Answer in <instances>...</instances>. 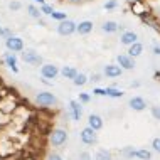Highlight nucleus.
<instances>
[{
	"instance_id": "24",
	"label": "nucleus",
	"mask_w": 160,
	"mask_h": 160,
	"mask_svg": "<svg viewBox=\"0 0 160 160\" xmlns=\"http://www.w3.org/2000/svg\"><path fill=\"white\" fill-rule=\"evenodd\" d=\"M94 160H113V153H111V150L99 148L98 152L94 153Z\"/></svg>"
},
{
	"instance_id": "25",
	"label": "nucleus",
	"mask_w": 160,
	"mask_h": 160,
	"mask_svg": "<svg viewBox=\"0 0 160 160\" xmlns=\"http://www.w3.org/2000/svg\"><path fill=\"white\" fill-rule=\"evenodd\" d=\"M118 5H120L118 0H106V2L103 3V8H105L106 12H113V10L118 8Z\"/></svg>"
},
{
	"instance_id": "35",
	"label": "nucleus",
	"mask_w": 160,
	"mask_h": 160,
	"mask_svg": "<svg viewBox=\"0 0 160 160\" xmlns=\"http://www.w3.org/2000/svg\"><path fill=\"white\" fill-rule=\"evenodd\" d=\"M89 81H91V83H99V81H103V74H99V72H93V74L89 76Z\"/></svg>"
},
{
	"instance_id": "16",
	"label": "nucleus",
	"mask_w": 160,
	"mask_h": 160,
	"mask_svg": "<svg viewBox=\"0 0 160 160\" xmlns=\"http://www.w3.org/2000/svg\"><path fill=\"white\" fill-rule=\"evenodd\" d=\"M93 29H94L93 20H81V22L78 24L76 34H79V36H89V34L93 32Z\"/></svg>"
},
{
	"instance_id": "26",
	"label": "nucleus",
	"mask_w": 160,
	"mask_h": 160,
	"mask_svg": "<svg viewBox=\"0 0 160 160\" xmlns=\"http://www.w3.org/2000/svg\"><path fill=\"white\" fill-rule=\"evenodd\" d=\"M51 19L56 20V22L59 24V22H62V20L68 19V14H66V12H61V10H54L52 15H51Z\"/></svg>"
},
{
	"instance_id": "39",
	"label": "nucleus",
	"mask_w": 160,
	"mask_h": 160,
	"mask_svg": "<svg viewBox=\"0 0 160 160\" xmlns=\"http://www.w3.org/2000/svg\"><path fill=\"white\" fill-rule=\"evenodd\" d=\"M32 3L34 5H37V7H42V5H46V0H32Z\"/></svg>"
},
{
	"instance_id": "31",
	"label": "nucleus",
	"mask_w": 160,
	"mask_h": 160,
	"mask_svg": "<svg viewBox=\"0 0 160 160\" xmlns=\"http://www.w3.org/2000/svg\"><path fill=\"white\" fill-rule=\"evenodd\" d=\"M20 8H22V3H20L19 0H12V2L8 3V10L10 12H19Z\"/></svg>"
},
{
	"instance_id": "40",
	"label": "nucleus",
	"mask_w": 160,
	"mask_h": 160,
	"mask_svg": "<svg viewBox=\"0 0 160 160\" xmlns=\"http://www.w3.org/2000/svg\"><path fill=\"white\" fill-rule=\"evenodd\" d=\"M41 83H42V84H46V86H52V81L46 79V78H41Z\"/></svg>"
},
{
	"instance_id": "6",
	"label": "nucleus",
	"mask_w": 160,
	"mask_h": 160,
	"mask_svg": "<svg viewBox=\"0 0 160 160\" xmlns=\"http://www.w3.org/2000/svg\"><path fill=\"white\" fill-rule=\"evenodd\" d=\"M130 12H133L138 17H143V15L152 12V7L145 0H133V2H130Z\"/></svg>"
},
{
	"instance_id": "15",
	"label": "nucleus",
	"mask_w": 160,
	"mask_h": 160,
	"mask_svg": "<svg viewBox=\"0 0 160 160\" xmlns=\"http://www.w3.org/2000/svg\"><path fill=\"white\" fill-rule=\"evenodd\" d=\"M2 59H3V62H5V66L10 69L14 74H19V66H17V54L14 52H7L2 56Z\"/></svg>"
},
{
	"instance_id": "20",
	"label": "nucleus",
	"mask_w": 160,
	"mask_h": 160,
	"mask_svg": "<svg viewBox=\"0 0 160 160\" xmlns=\"http://www.w3.org/2000/svg\"><path fill=\"white\" fill-rule=\"evenodd\" d=\"M78 72L79 71H78L74 66H62L61 68V76L64 78V79H71L72 81L78 76Z\"/></svg>"
},
{
	"instance_id": "41",
	"label": "nucleus",
	"mask_w": 160,
	"mask_h": 160,
	"mask_svg": "<svg viewBox=\"0 0 160 160\" xmlns=\"http://www.w3.org/2000/svg\"><path fill=\"white\" fill-rule=\"evenodd\" d=\"M130 86H132V88H140V86H142V83H140V81H133V83L130 84Z\"/></svg>"
},
{
	"instance_id": "33",
	"label": "nucleus",
	"mask_w": 160,
	"mask_h": 160,
	"mask_svg": "<svg viewBox=\"0 0 160 160\" xmlns=\"http://www.w3.org/2000/svg\"><path fill=\"white\" fill-rule=\"evenodd\" d=\"M44 160H64V158H62V155L59 152H49L44 157Z\"/></svg>"
},
{
	"instance_id": "9",
	"label": "nucleus",
	"mask_w": 160,
	"mask_h": 160,
	"mask_svg": "<svg viewBox=\"0 0 160 160\" xmlns=\"http://www.w3.org/2000/svg\"><path fill=\"white\" fill-rule=\"evenodd\" d=\"M116 64H118L123 71H133L135 66H137L135 59H133L132 56H128L127 52H122V54L116 56Z\"/></svg>"
},
{
	"instance_id": "21",
	"label": "nucleus",
	"mask_w": 160,
	"mask_h": 160,
	"mask_svg": "<svg viewBox=\"0 0 160 160\" xmlns=\"http://www.w3.org/2000/svg\"><path fill=\"white\" fill-rule=\"evenodd\" d=\"M125 94L123 89L116 88V86H108L106 88V98H113V99H120Z\"/></svg>"
},
{
	"instance_id": "1",
	"label": "nucleus",
	"mask_w": 160,
	"mask_h": 160,
	"mask_svg": "<svg viewBox=\"0 0 160 160\" xmlns=\"http://www.w3.org/2000/svg\"><path fill=\"white\" fill-rule=\"evenodd\" d=\"M69 140V133H68V128H62V127H56L52 128L49 133H47V145L51 148H62L64 145L68 143Z\"/></svg>"
},
{
	"instance_id": "46",
	"label": "nucleus",
	"mask_w": 160,
	"mask_h": 160,
	"mask_svg": "<svg viewBox=\"0 0 160 160\" xmlns=\"http://www.w3.org/2000/svg\"><path fill=\"white\" fill-rule=\"evenodd\" d=\"M93 160H94V158H93Z\"/></svg>"
},
{
	"instance_id": "5",
	"label": "nucleus",
	"mask_w": 160,
	"mask_h": 160,
	"mask_svg": "<svg viewBox=\"0 0 160 160\" xmlns=\"http://www.w3.org/2000/svg\"><path fill=\"white\" fill-rule=\"evenodd\" d=\"M5 47H7L8 52H14V54L24 52V49H25L24 39L19 37V36H10V37H7V39H5Z\"/></svg>"
},
{
	"instance_id": "3",
	"label": "nucleus",
	"mask_w": 160,
	"mask_h": 160,
	"mask_svg": "<svg viewBox=\"0 0 160 160\" xmlns=\"http://www.w3.org/2000/svg\"><path fill=\"white\" fill-rule=\"evenodd\" d=\"M76 31H78V22H74V20H71V19H66V20H62V22H59L56 25V32L61 37H69V36H72V34H76Z\"/></svg>"
},
{
	"instance_id": "4",
	"label": "nucleus",
	"mask_w": 160,
	"mask_h": 160,
	"mask_svg": "<svg viewBox=\"0 0 160 160\" xmlns=\"http://www.w3.org/2000/svg\"><path fill=\"white\" fill-rule=\"evenodd\" d=\"M20 58L25 64H31V66H42L44 64L42 56L36 49H24V52H20Z\"/></svg>"
},
{
	"instance_id": "10",
	"label": "nucleus",
	"mask_w": 160,
	"mask_h": 160,
	"mask_svg": "<svg viewBox=\"0 0 160 160\" xmlns=\"http://www.w3.org/2000/svg\"><path fill=\"white\" fill-rule=\"evenodd\" d=\"M68 106H69L68 113L72 118V122H81V118H83V105L78 99H71Z\"/></svg>"
},
{
	"instance_id": "19",
	"label": "nucleus",
	"mask_w": 160,
	"mask_h": 160,
	"mask_svg": "<svg viewBox=\"0 0 160 160\" xmlns=\"http://www.w3.org/2000/svg\"><path fill=\"white\" fill-rule=\"evenodd\" d=\"M127 54H128V56H132L133 59L140 58V56L143 54V44H142L140 41H138V42H135V44H133V46H130V47H128Z\"/></svg>"
},
{
	"instance_id": "28",
	"label": "nucleus",
	"mask_w": 160,
	"mask_h": 160,
	"mask_svg": "<svg viewBox=\"0 0 160 160\" xmlns=\"http://www.w3.org/2000/svg\"><path fill=\"white\" fill-rule=\"evenodd\" d=\"M150 115H152V118H153V120L160 122V105H153V106H150Z\"/></svg>"
},
{
	"instance_id": "32",
	"label": "nucleus",
	"mask_w": 160,
	"mask_h": 160,
	"mask_svg": "<svg viewBox=\"0 0 160 160\" xmlns=\"http://www.w3.org/2000/svg\"><path fill=\"white\" fill-rule=\"evenodd\" d=\"M150 147H152V152L160 155V137H155L152 140V145H150Z\"/></svg>"
},
{
	"instance_id": "22",
	"label": "nucleus",
	"mask_w": 160,
	"mask_h": 160,
	"mask_svg": "<svg viewBox=\"0 0 160 160\" xmlns=\"http://www.w3.org/2000/svg\"><path fill=\"white\" fill-rule=\"evenodd\" d=\"M27 14H29V17H32V19H36V20H39V19H42V12H41V8H39L37 5H34V3H29L27 5Z\"/></svg>"
},
{
	"instance_id": "43",
	"label": "nucleus",
	"mask_w": 160,
	"mask_h": 160,
	"mask_svg": "<svg viewBox=\"0 0 160 160\" xmlns=\"http://www.w3.org/2000/svg\"><path fill=\"white\" fill-rule=\"evenodd\" d=\"M3 29H5V27H3V25H0V37L3 36Z\"/></svg>"
},
{
	"instance_id": "12",
	"label": "nucleus",
	"mask_w": 160,
	"mask_h": 160,
	"mask_svg": "<svg viewBox=\"0 0 160 160\" xmlns=\"http://www.w3.org/2000/svg\"><path fill=\"white\" fill-rule=\"evenodd\" d=\"M128 106H130V110L138 111V113H140V111L147 110L148 103H147V99L142 98V96H132V98H130V101H128Z\"/></svg>"
},
{
	"instance_id": "34",
	"label": "nucleus",
	"mask_w": 160,
	"mask_h": 160,
	"mask_svg": "<svg viewBox=\"0 0 160 160\" xmlns=\"http://www.w3.org/2000/svg\"><path fill=\"white\" fill-rule=\"evenodd\" d=\"M91 93H93V96H106V88H99V86H94Z\"/></svg>"
},
{
	"instance_id": "37",
	"label": "nucleus",
	"mask_w": 160,
	"mask_h": 160,
	"mask_svg": "<svg viewBox=\"0 0 160 160\" xmlns=\"http://www.w3.org/2000/svg\"><path fill=\"white\" fill-rule=\"evenodd\" d=\"M152 52H153V56H158V58H160V44H153Z\"/></svg>"
},
{
	"instance_id": "27",
	"label": "nucleus",
	"mask_w": 160,
	"mask_h": 160,
	"mask_svg": "<svg viewBox=\"0 0 160 160\" xmlns=\"http://www.w3.org/2000/svg\"><path fill=\"white\" fill-rule=\"evenodd\" d=\"M133 147L132 145H128V147H123L122 150H120V155L122 157H125V158H128V160H132V153H133Z\"/></svg>"
},
{
	"instance_id": "23",
	"label": "nucleus",
	"mask_w": 160,
	"mask_h": 160,
	"mask_svg": "<svg viewBox=\"0 0 160 160\" xmlns=\"http://www.w3.org/2000/svg\"><path fill=\"white\" fill-rule=\"evenodd\" d=\"M89 83V78L84 74V72H78V76L72 79V84L78 86V88H83V86H86Z\"/></svg>"
},
{
	"instance_id": "42",
	"label": "nucleus",
	"mask_w": 160,
	"mask_h": 160,
	"mask_svg": "<svg viewBox=\"0 0 160 160\" xmlns=\"http://www.w3.org/2000/svg\"><path fill=\"white\" fill-rule=\"evenodd\" d=\"M37 24L41 25V27H46V20H44V17H42V19H39V20H37Z\"/></svg>"
},
{
	"instance_id": "18",
	"label": "nucleus",
	"mask_w": 160,
	"mask_h": 160,
	"mask_svg": "<svg viewBox=\"0 0 160 160\" xmlns=\"http://www.w3.org/2000/svg\"><path fill=\"white\" fill-rule=\"evenodd\" d=\"M118 27H120V24L116 22V20H105V22L101 24V31L105 32V34H116L118 32Z\"/></svg>"
},
{
	"instance_id": "8",
	"label": "nucleus",
	"mask_w": 160,
	"mask_h": 160,
	"mask_svg": "<svg viewBox=\"0 0 160 160\" xmlns=\"http://www.w3.org/2000/svg\"><path fill=\"white\" fill-rule=\"evenodd\" d=\"M79 140L83 142L84 145H96V143H98V133L94 132L93 128L84 127V128L79 132Z\"/></svg>"
},
{
	"instance_id": "14",
	"label": "nucleus",
	"mask_w": 160,
	"mask_h": 160,
	"mask_svg": "<svg viewBox=\"0 0 160 160\" xmlns=\"http://www.w3.org/2000/svg\"><path fill=\"white\" fill-rule=\"evenodd\" d=\"M88 125L86 127H89V128H93L94 132H99L103 127H105V120H103V116H99L98 113H91V115H88Z\"/></svg>"
},
{
	"instance_id": "30",
	"label": "nucleus",
	"mask_w": 160,
	"mask_h": 160,
	"mask_svg": "<svg viewBox=\"0 0 160 160\" xmlns=\"http://www.w3.org/2000/svg\"><path fill=\"white\" fill-rule=\"evenodd\" d=\"M78 101H79L81 105H88V103L91 101V94H89V93H79Z\"/></svg>"
},
{
	"instance_id": "38",
	"label": "nucleus",
	"mask_w": 160,
	"mask_h": 160,
	"mask_svg": "<svg viewBox=\"0 0 160 160\" xmlns=\"http://www.w3.org/2000/svg\"><path fill=\"white\" fill-rule=\"evenodd\" d=\"M68 3H72V5H79V3H84L88 2V0H66Z\"/></svg>"
},
{
	"instance_id": "13",
	"label": "nucleus",
	"mask_w": 160,
	"mask_h": 160,
	"mask_svg": "<svg viewBox=\"0 0 160 160\" xmlns=\"http://www.w3.org/2000/svg\"><path fill=\"white\" fill-rule=\"evenodd\" d=\"M135 42H138V34L135 31H125L120 34V44L125 46V47H130L133 46Z\"/></svg>"
},
{
	"instance_id": "44",
	"label": "nucleus",
	"mask_w": 160,
	"mask_h": 160,
	"mask_svg": "<svg viewBox=\"0 0 160 160\" xmlns=\"http://www.w3.org/2000/svg\"><path fill=\"white\" fill-rule=\"evenodd\" d=\"M158 3H160V0H158ZM155 15H157V17H158V19H160V12H157V14H155Z\"/></svg>"
},
{
	"instance_id": "2",
	"label": "nucleus",
	"mask_w": 160,
	"mask_h": 160,
	"mask_svg": "<svg viewBox=\"0 0 160 160\" xmlns=\"http://www.w3.org/2000/svg\"><path fill=\"white\" fill-rule=\"evenodd\" d=\"M34 103L41 108H54L59 105V99L54 93L51 91H39L34 96Z\"/></svg>"
},
{
	"instance_id": "45",
	"label": "nucleus",
	"mask_w": 160,
	"mask_h": 160,
	"mask_svg": "<svg viewBox=\"0 0 160 160\" xmlns=\"http://www.w3.org/2000/svg\"><path fill=\"white\" fill-rule=\"evenodd\" d=\"M24 160H32V158H24Z\"/></svg>"
},
{
	"instance_id": "11",
	"label": "nucleus",
	"mask_w": 160,
	"mask_h": 160,
	"mask_svg": "<svg viewBox=\"0 0 160 160\" xmlns=\"http://www.w3.org/2000/svg\"><path fill=\"white\" fill-rule=\"evenodd\" d=\"M122 74H123V69L116 62H110L103 68V76L108 78V79H116V78H120Z\"/></svg>"
},
{
	"instance_id": "36",
	"label": "nucleus",
	"mask_w": 160,
	"mask_h": 160,
	"mask_svg": "<svg viewBox=\"0 0 160 160\" xmlns=\"http://www.w3.org/2000/svg\"><path fill=\"white\" fill-rule=\"evenodd\" d=\"M78 160H93V155L88 152V150H84V152L79 153V157H78Z\"/></svg>"
},
{
	"instance_id": "17",
	"label": "nucleus",
	"mask_w": 160,
	"mask_h": 160,
	"mask_svg": "<svg viewBox=\"0 0 160 160\" xmlns=\"http://www.w3.org/2000/svg\"><path fill=\"white\" fill-rule=\"evenodd\" d=\"M132 158L137 160H152L153 158V152L148 148H135L132 153Z\"/></svg>"
},
{
	"instance_id": "29",
	"label": "nucleus",
	"mask_w": 160,
	"mask_h": 160,
	"mask_svg": "<svg viewBox=\"0 0 160 160\" xmlns=\"http://www.w3.org/2000/svg\"><path fill=\"white\" fill-rule=\"evenodd\" d=\"M39 8H41L42 15H46V17H51V15H52V12H54V7H52V5H49V3H46V5L39 7Z\"/></svg>"
},
{
	"instance_id": "7",
	"label": "nucleus",
	"mask_w": 160,
	"mask_h": 160,
	"mask_svg": "<svg viewBox=\"0 0 160 160\" xmlns=\"http://www.w3.org/2000/svg\"><path fill=\"white\" fill-rule=\"evenodd\" d=\"M59 74H61V69L56 66V64H52V62H44L41 66V78H46V79H56Z\"/></svg>"
}]
</instances>
